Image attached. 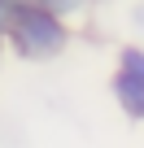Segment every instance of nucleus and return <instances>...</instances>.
Masks as SVG:
<instances>
[{"label":"nucleus","mask_w":144,"mask_h":148,"mask_svg":"<svg viewBox=\"0 0 144 148\" xmlns=\"http://www.w3.org/2000/svg\"><path fill=\"white\" fill-rule=\"evenodd\" d=\"M9 44H13V52L22 57V61H48V57H57L61 48H65V39H70V31L61 26V18H52V13H44L39 5H26V9H18L13 18H9Z\"/></svg>","instance_id":"f257e3e1"},{"label":"nucleus","mask_w":144,"mask_h":148,"mask_svg":"<svg viewBox=\"0 0 144 148\" xmlns=\"http://www.w3.org/2000/svg\"><path fill=\"white\" fill-rule=\"evenodd\" d=\"M114 96H118V109L131 122H144V48H122L118 52Z\"/></svg>","instance_id":"f03ea898"},{"label":"nucleus","mask_w":144,"mask_h":148,"mask_svg":"<svg viewBox=\"0 0 144 148\" xmlns=\"http://www.w3.org/2000/svg\"><path fill=\"white\" fill-rule=\"evenodd\" d=\"M35 5H39L44 13H52V18H70V13H79L88 0H35Z\"/></svg>","instance_id":"7ed1b4c3"},{"label":"nucleus","mask_w":144,"mask_h":148,"mask_svg":"<svg viewBox=\"0 0 144 148\" xmlns=\"http://www.w3.org/2000/svg\"><path fill=\"white\" fill-rule=\"evenodd\" d=\"M131 22H135V26L144 31V5H135V9H131Z\"/></svg>","instance_id":"20e7f679"}]
</instances>
